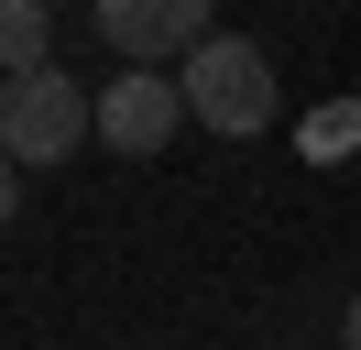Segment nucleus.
I'll list each match as a JSON object with an SVG mask.
<instances>
[{
    "mask_svg": "<svg viewBox=\"0 0 361 350\" xmlns=\"http://www.w3.org/2000/svg\"><path fill=\"white\" fill-rule=\"evenodd\" d=\"M176 88H186V121L219 131V143H252V131L274 121V55L241 44V33H208L197 55L176 66Z\"/></svg>",
    "mask_w": 361,
    "mask_h": 350,
    "instance_id": "1",
    "label": "nucleus"
},
{
    "mask_svg": "<svg viewBox=\"0 0 361 350\" xmlns=\"http://www.w3.org/2000/svg\"><path fill=\"white\" fill-rule=\"evenodd\" d=\"M77 143H99V88H77L66 66L0 88V153L11 164H66Z\"/></svg>",
    "mask_w": 361,
    "mask_h": 350,
    "instance_id": "2",
    "label": "nucleus"
},
{
    "mask_svg": "<svg viewBox=\"0 0 361 350\" xmlns=\"http://www.w3.org/2000/svg\"><path fill=\"white\" fill-rule=\"evenodd\" d=\"M99 33H110L121 66H154V77H176L186 55H197L219 22H208V0H110L99 11Z\"/></svg>",
    "mask_w": 361,
    "mask_h": 350,
    "instance_id": "3",
    "label": "nucleus"
},
{
    "mask_svg": "<svg viewBox=\"0 0 361 350\" xmlns=\"http://www.w3.org/2000/svg\"><path fill=\"white\" fill-rule=\"evenodd\" d=\"M176 121H186V88H176V77H154V66H121V77L99 88V143L132 153V164L176 143Z\"/></svg>",
    "mask_w": 361,
    "mask_h": 350,
    "instance_id": "4",
    "label": "nucleus"
},
{
    "mask_svg": "<svg viewBox=\"0 0 361 350\" xmlns=\"http://www.w3.org/2000/svg\"><path fill=\"white\" fill-rule=\"evenodd\" d=\"M44 44H55V11L44 0H11V11H0V66H11V77H44Z\"/></svg>",
    "mask_w": 361,
    "mask_h": 350,
    "instance_id": "5",
    "label": "nucleus"
},
{
    "mask_svg": "<svg viewBox=\"0 0 361 350\" xmlns=\"http://www.w3.org/2000/svg\"><path fill=\"white\" fill-rule=\"evenodd\" d=\"M307 164H339V153H361V99H329V109H307Z\"/></svg>",
    "mask_w": 361,
    "mask_h": 350,
    "instance_id": "6",
    "label": "nucleus"
},
{
    "mask_svg": "<svg viewBox=\"0 0 361 350\" xmlns=\"http://www.w3.org/2000/svg\"><path fill=\"white\" fill-rule=\"evenodd\" d=\"M339 350H361V296H350V318H339Z\"/></svg>",
    "mask_w": 361,
    "mask_h": 350,
    "instance_id": "7",
    "label": "nucleus"
}]
</instances>
